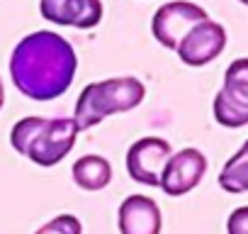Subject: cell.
<instances>
[{"label": "cell", "mask_w": 248, "mask_h": 234, "mask_svg": "<svg viewBox=\"0 0 248 234\" xmlns=\"http://www.w3.org/2000/svg\"><path fill=\"white\" fill-rule=\"evenodd\" d=\"M78 71V56L71 42L51 30H37L17 42L10 56V78L30 100L61 98Z\"/></svg>", "instance_id": "cell-1"}, {"label": "cell", "mask_w": 248, "mask_h": 234, "mask_svg": "<svg viewBox=\"0 0 248 234\" xmlns=\"http://www.w3.org/2000/svg\"><path fill=\"white\" fill-rule=\"evenodd\" d=\"M80 130L73 117H39L30 115L17 120L10 130V144L17 154L37 166H56L76 147Z\"/></svg>", "instance_id": "cell-2"}, {"label": "cell", "mask_w": 248, "mask_h": 234, "mask_svg": "<svg viewBox=\"0 0 248 234\" xmlns=\"http://www.w3.org/2000/svg\"><path fill=\"white\" fill-rule=\"evenodd\" d=\"M146 98V88L134 76H119V78H105L97 83H88L76 102L73 120L78 130H90L100 125L105 117L129 112L139 107Z\"/></svg>", "instance_id": "cell-3"}, {"label": "cell", "mask_w": 248, "mask_h": 234, "mask_svg": "<svg viewBox=\"0 0 248 234\" xmlns=\"http://www.w3.org/2000/svg\"><path fill=\"white\" fill-rule=\"evenodd\" d=\"M214 120L236 130L248 125V59H236L224 73V85L214 98Z\"/></svg>", "instance_id": "cell-4"}, {"label": "cell", "mask_w": 248, "mask_h": 234, "mask_svg": "<svg viewBox=\"0 0 248 234\" xmlns=\"http://www.w3.org/2000/svg\"><path fill=\"white\" fill-rule=\"evenodd\" d=\"M202 20H207L204 8L187 3V0H173V3H166L156 10V15L151 20V32L161 47L175 49L178 42Z\"/></svg>", "instance_id": "cell-5"}, {"label": "cell", "mask_w": 248, "mask_h": 234, "mask_svg": "<svg viewBox=\"0 0 248 234\" xmlns=\"http://www.w3.org/2000/svg\"><path fill=\"white\" fill-rule=\"evenodd\" d=\"M207 173V156L200 149H180L175 154H170V159L166 161V168L161 173V183L158 188L170 195V198H180L187 195L190 190H195L200 185V181Z\"/></svg>", "instance_id": "cell-6"}, {"label": "cell", "mask_w": 248, "mask_h": 234, "mask_svg": "<svg viewBox=\"0 0 248 234\" xmlns=\"http://www.w3.org/2000/svg\"><path fill=\"white\" fill-rule=\"evenodd\" d=\"M170 154H173V149L166 139L141 137L127 149V173L141 185L158 188L161 173H163Z\"/></svg>", "instance_id": "cell-7"}, {"label": "cell", "mask_w": 248, "mask_h": 234, "mask_svg": "<svg viewBox=\"0 0 248 234\" xmlns=\"http://www.w3.org/2000/svg\"><path fill=\"white\" fill-rule=\"evenodd\" d=\"M226 47V30L214 20L197 22L175 47L180 61L185 66H204L214 61Z\"/></svg>", "instance_id": "cell-8"}, {"label": "cell", "mask_w": 248, "mask_h": 234, "mask_svg": "<svg viewBox=\"0 0 248 234\" xmlns=\"http://www.w3.org/2000/svg\"><path fill=\"white\" fill-rule=\"evenodd\" d=\"M39 13L46 22L76 30H93L102 20L100 0H39Z\"/></svg>", "instance_id": "cell-9"}, {"label": "cell", "mask_w": 248, "mask_h": 234, "mask_svg": "<svg viewBox=\"0 0 248 234\" xmlns=\"http://www.w3.org/2000/svg\"><path fill=\"white\" fill-rule=\"evenodd\" d=\"M119 234H161L163 215L154 198L149 195H129L124 198L117 210Z\"/></svg>", "instance_id": "cell-10"}, {"label": "cell", "mask_w": 248, "mask_h": 234, "mask_svg": "<svg viewBox=\"0 0 248 234\" xmlns=\"http://www.w3.org/2000/svg\"><path fill=\"white\" fill-rule=\"evenodd\" d=\"M71 173H73V183L90 193L105 190L112 181V166L100 154H85V156L76 159Z\"/></svg>", "instance_id": "cell-11"}, {"label": "cell", "mask_w": 248, "mask_h": 234, "mask_svg": "<svg viewBox=\"0 0 248 234\" xmlns=\"http://www.w3.org/2000/svg\"><path fill=\"white\" fill-rule=\"evenodd\" d=\"M219 185L226 193H248V139L243 147L224 164L219 173Z\"/></svg>", "instance_id": "cell-12"}, {"label": "cell", "mask_w": 248, "mask_h": 234, "mask_svg": "<svg viewBox=\"0 0 248 234\" xmlns=\"http://www.w3.org/2000/svg\"><path fill=\"white\" fill-rule=\"evenodd\" d=\"M34 234H83V224L76 215H56L54 219H49L46 224H42Z\"/></svg>", "instance_id": "cell-13"}, {"label": "cell", "mask_w": 248, "mask_h": 234, "mask_svg": "<svg viewBox=\"0 0 248 234\" xmlns=\"http://www.w3.org/2000/svg\"><path fill=\"white\" fill-rule=\"evenodd\" d=\"M226 232L229 234H248V205L236 207L229 219H226Z\"/></svg>", "instance_id": "cell-14"}, {"label": "cell", "mask_w": 248, "mask_h": 234, "mask_svg": "<svg viewBox=\"0 0 248 234\" xmlns=\"http://www.w3.org/2000/svg\"><path fill=\"white\" fill-rule=\"evenodd\" d=\"M5 105V88H3V81H0V110Z\"/></svg>", "instance_id": "cell-15"}, {"label": "cell", "mask_w": 248, "mask_h": 234, "mask_svg": "<svg viewBox=\"0 0 248 234\" xmlns=\"http://www.w3.org/2000/svg\"><path fill=\"white\" fill-rule=\"evenodd\" d=\"M238 3H243V5H248V0H238Z\"/></svg>", "instance_id": "cell-16"}]
</instances>
